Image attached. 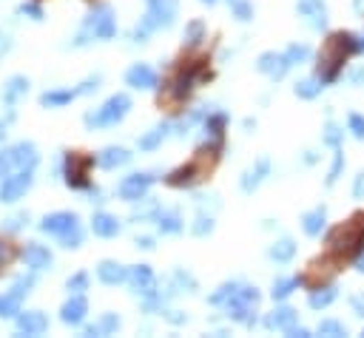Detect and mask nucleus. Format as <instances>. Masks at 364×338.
I'll use <instances>...</instances> for the list:
<instances>
[{
	"instance_id": "12",
	"label": "nucleus",
	"mask_w": 364,
	"mask_h": 338,
	"mask_svg": "<svg viewBox=\"0 0 364 338\" xmlns=\"http://www.w3.org/2000/svg\"><path fill=\"white\" fill-rule=\"evenodd\" d=\"M154 174H148V171H140V174H131V176H126L123 182H119V188H117V194H119V199H126V202H142L145 196H148V188L154 185Z\"/></svg>"
},
{
	"instance_id": "15",
	"label": "nucleus",
	"mask_w": 364,
	"mask_h": 338,
	"mask_svg": "<svg viewBox=\"0 0 364 338\" xmlns=\"http://www.w3.org/2000/svg\"><path fill=\"white\" fill-rule=\"evenodd\" d=\"M9 160H12V168H17V171H35L40 162V153H38L35 142H17L9 148Z\"/></svg>"
},
{
	"instance_id": "37",
	"label": "nucleus",
	"mask_w": 364,
	"mask_h": 338,
	"mask_svg": "<svg viewBox=\"0 0 364 338\" xmlns=\"http://www.w3.org/2000/svg\"><path fill=\"white\" fill-rule=\"evenodd\" d=\"M239 287H242L239 282H225V285H222V287H220L214 296H210L208 301H210V304H217V307H225V304H228V301L236 296V290H239Z\"/></svg>"
},
{
	"instance_id": "16",
	"label": "nucleus",
	"mask_w": 364,
	"mask_h": 338,
	"mask_svg": "<svg viewBox=\"0 0 364 338\" xmlns=\"http://www.w3.org/2000/svg\"><path fill=\"white\" fill-rule=\"evenodd\" d=\"M20 259L26 262V267L28 270H49L51 267V253H49V248H43V244H38V242H26L23 248H20Z\"/></svg>"
},
{
	"instance_id": "59",
	"label": "nucleus",
	"mask_w": 364,
	"mask_h": 338,
	"mask_svg": "<svg viewBox=\"0 0 364 338\" xmlns=\"http://www.w3.org/2000/svg\"><path fill=\"white\" fill-rule=\"evenodd\" d=\"M137 248H142V251H154V239H151V236H137Z\"/></svg>"
},
{
	"instance_id": "8",
	"label": "nucleus",
	"mask_w": 364,
	"mask_h": 338,
	"mask_svg": "<svg viewBox=\"0 0 364 338\" xmlns=\"http://www.w3.org/2000/svg\"><path fill=\"white\" fill-rule=\"evenodd\" d=\"M100 74H94V77H88V80H83L77 88H54V91H43L40 94V105L43 108H63V105H69L72 100H77V97H83V94H91V91H97L100 88Z\"/></svg>"
},
{
	"instance_id": "39",
	"label": "nucleus",
	"mask_w": 364,
	"mask_h": 338,
	"mask_svg": "<svg viewBox=\"0 0 364 338\" xmlns=\"http://www.w3.org/2000/svg\"><path fill=\"white\" fill-rule=\"evenodd\" d=\"M83 239H85L83 228H80V225H74L72 230H66L63 236H60V244H63V248H69V251H74V248H80V244H83Z\"/></svg>"
},
{
	"instance_id": "13",
	"label": "nucleus",
	"mask_w": 364,
	"mask_h": 338,
	"mask_svg": "<svg viewBox=\"0 0 364 338\" xmlns=\"http://www.w3.org/2000/svg\"><path fill=\"white\" fill-rule=\"evenodd\" d=\"M74 225H80L77 213L74 210H57V213H46L40 219V230L43 233H51V236H63L66 230H72Z\"/></svg>"
},
{
	"instance_id": "49",
	"label": "nucleus",
	"mask_w": 364,
	"mask_h": 338,
	"mask_svg": "<svg viewBox=\"0 0 364 338\" xmlns=\"http://www.w3.org/2000/svg\"><path fill=\"white\" fill-rule=\"evenodd\" d=\"M174 282H176L179 287H185L188 293H194V290H197V279H194L191 273L182 270V267H179V270H174Z\"/></svg>"
},
{
	"instance_id": "57",
	"label": "nucleus",
	"mask_w": 364,
	"mask_h": 338,
	"mask_svg": "<svg viewBox=\"0 0 364 338\" xmlns=\"http://www.w3.org/2000/svg\"><path fill=\"white\" fill-rule=\"evenodd\" d=\"M350 307H353V313H356V316L364 319V293H361V296H353V298H350Z\"/></svg>"
},
{
	"instance_id": "19",
	"label": "nucleus",
	"mask_w": 364,
	"mask_h": 338,
	"mask_svg": "<svg viewBox=\"0 0 364 338\" xmlns=\"http://www.w3.org/2000/svg\"><path fill=\"white\" fill-rule=\"evenodd\" d=\"M296 9H299L301 17H308V26L316 28V32L327 28V6L322 0H299Z\"/></svg>"
},
{
	"instance_id": "7",
	"label": "nucleus",
	"mask_w": 364,
	"mask_h": 338,
	"mask_svg": "<svg viewBox=\"0 0 364 338\" xmlns=\"http://www.w3.org/2000/svg\"><path fill=\"white\" fill-rule=\"evenodd\" d=\"M256 307H259V290L242 285V287L236 290V296L225 304V313H228V319H233V321H239V324L254 327V321H256Z\"/></svg>"
},
{
	"instance_id": "44",
	"label": "nucleus",
	"mask_w": 364,
	"mask_h": 338,
	"mask_svg": "<svg viewBox=\"0 0 364 338\" xmlns=\"http://www.w3.org/2000/svg\"><path fill=\"white\" fill-rule=\"evenodd\" d=\"M119 324H123V321H119L117 313H106V316L97 321V332H100V335H111V332L119 330Z\"/></svg>"
},
{
	"instance_id": "46",
	"label": "nucleus",
	"mask_w": 364,
	"mask_h": 338,
	"mask_svg": "<svg viewBox=\"0 0 364 338\" xmlns=\"http://www.w3.org/2000/svg\"><path fill=\"white\" fill-rule=\"evenodd\" d=\"M194 236H208L214 230V217H208V213H197V222H194Z\"/></svg>"
},
{
	"instance_id": "3",
	"label": "nucleus",
	"mask_w": 364,
	"mask_h": 338,
	"mask_svg": "<svg viewBox=\"0 0 364 338\" xmlns=\"http://www.w3.org/2000/svg\"><path fill=\"white\" fill-rule=\"evenodd\" d=\"M117 35V17H114V9L108 3H97L94 9H91L80 26V32L77 37L72 40L74 46H88V43H94V40H111Z\"/></svg>"
},
{
	"instance_id": "48",
	"label": "nucleus",
	"mask_w": 364,
	"mask_h": 338,
	"mask_svg": "<svg viewBox=\"0 0 364 338\" xmlns=\"http://www.w3.org/2000/svg\"><path fill=\"white\" fill-rule=\"evenodd\" d=\"M319 335H333V338H342L347 335V327L342 321H322L319 324Z\"/></svg>"
},
{
	"instance_id": "14",
	"label": "nucleus",
	"mask_w": 364,
	"mask_h": 338,
	"mask_svg": "<svg viewBox=\"0 0 364 338\" xmlns=\"http://www.w3.org/2000/svg\"><path fill=\"white\" fill-rule=\"evenodd\" d=\"M129 282L134 287L137 296L142 298H151V296H157V279H154V270H151L148 264H137L129 270Z\"/></svg>"
},
{
	"instance_id": "40",
	"label": "nucleus",
	"mask_w": 364,
	"mask_h": 338,
	"mask_svg": "<svg viewBox=\"0 0 364 338\" xmlns=\"http://www.w3.org/2000/svg\"><path fill=\"white\" fill-rule=\"evenodd\" d=\"M231 9H233V17H236L239 23L254 20V6L248 3V0H231Z\"/></svg>"
},
{
	"instance_id": "23",
	"label": "nucleus",
	"mask_w": 364,
	"mask_h": 338,
	"mask_svg": "<svg viewBox=\"0 0 364 338\" xmlns=\"http://www.w3.org/2000/svg\"><path fill=\"white\" fill-rule=\"evenodd\" d=\"M119 228H123L119 219L111 217V213H106V210L94 213V219H91V230H94V236H100V239H114L119 233Z\"/></svg>"
},
{
	"instance_id": "52",
	"label": "nucleus",
	"mask_w": 364,
	"mask_h": 338,
	"mask_svg": "<svg viewBox=\"0 0 364 338\" xmlns=\"http://www.w3.org/2000/svg\"><path fill=\"white\" fill-rule=\"evenodd\" d=\"M347 126H350V134L356 140H364V117L361 114H350L347 117Z\"/></svg>"
},
{
	"instance_id": "35",
	"label": "nucleus",
	"mask_w": 364,
	"mask_h": 338,
	"mask_svg": "<svg viewBox=\"0 0 364 338\" xmlns=\"http://www.w3.org/2000/svg\"><path fill=\"white\" fill-rule=\"evenodd\" d=\"M322 88H324V83L319 80V77H308V80H301V83H296V97L299 100H313V97H319L322 94Z\"/></svg>"
},
{
	"instance_id": "41",
	"label": "nucleus",
	"mask_w": 364,
	"mask_h": 338,
	"mask_svg": "<svg viewBox=\"0 0 364 338\" xmlns=\"http://www.w3.org/2000/svg\"><path fill=\"white\" fill-rule=\"evenodd\" d=\"M285 54H288V60H290L293 66H301V63H305V60L311 57V46H305V43H293Z\"/></svg>"
},
{
	"instance_id": "27",
	"label": "nucleus",
	"mask_w": 364,
	"mask_h": 338,
	"mask_svg": "<svg viewBox=\"0 0 364 338\" xmlns=\"http://www.w3.org/2000/svg\"><path fill=\"white\" fill-rule=\"evenodd\" d=\"M26 91H28V80L23 77V74H15V77H9L6 80V85H3V94H0V97H3V105L6 108H12L23 94H26Z\"/></svg>"
},
{
	"instance_id": "30",
	"label": "nucleus",
	"mask_w": 364,
	"mask_h": 338,
	"mask_svg": "<svg viewBox=\"0 0 364 338\" xmlns=\"http://www.w3.org/2000/svg\"><path fill=\"white\" fill-rule=\"evenodd\" d=\"M336 296H339V290L333 287V285H319V287H313V293L308 296V304L313 307V310H324V307H330L333 301H336Z\"/></svg>"
},
{
	"instance_id": "26",
	"label": "nucleus",
	"mask_w": 364,
	"mask_h": 338,
	"mask_svg": "<svg viewBox=\"0 0 364 338\" xmlns=\"http://www.w3.org/2000/svg\"><path fill=\"white\" fill-rule=\"evenodd\" d=\"M324 225H327V208L324 205L308 210L305 217H301V230H305L308 236H319L324 230Z\"/></svg>"
},
{
	"instance_id": "9",
	"label": "nucleus",
	"mask_w": 364,
	"mask_h": 338,
	"mask_svg": "<svg viewBox=\"0 0 364 338\" xmlns=\"http://www.w3.org/2000/svg\"><path fill=\"white\" fill-rule=\"evenodd\" d=\"M91 165H94L91 157H83V153H77V151H69L66 153V171H63L66 185L74 188V191H91L97 196V188H91V182H88V168Z\"/></svg>"
},
{
	"instance_id": "50",
	"label": "nucleus",
	"mask_w": 364,
	"mask_h": 338,
	"mask_svg": "<svg viewBox=\"0 0 364 338\" xmlns=\"http://www.w3.org/2000/svg\"><path fill=\"white\" fill-rule=\"evenodd\" d=\"M26 222H28V213H26V210H23V213H15V217H9V219H6L3 230H6V233H17Z\"/></svg>"
},
{
	"instance_id": "10",
	"label": "nucleus",
	"mask_w": 364,
	"mask_h": 338,
	"mask_svg": "<svg viewBox=\"0 0 364 338\" xmlns=\"http://www.w3.org/2000/svg\"><path fill=\"white\" fill-rule=\"evenodd\" d=\"M199 80H210V71L205 69V66H188V69H179L176 71V77L168 83L171 88V100H176V103H182V100H188L191 97V91L197 88V83Z\"/></svg>"
},
{
	"instance_id": "22",
	"label": "nucleus",
	"mask_w": 364,
	"mask_h": 338,
	"mask_svg": "<svg viewBox=\"0 0 364 338\" xmlns=\"http://www.w3.org/2000/svg\"><path fill=\"white\" fill-rule=\"evenodd\" d=\"M97 279H100L103 285H123V282H129V270L119 264V262L106 259V262L97 264Z\"/></svg>"
},
{
	"instance_id": "18",
	"label": "nucleus",
	"mask_w": 364,
	"mask_h": 338,
	"mask_svg": "<svg viewBox=\"0 0 364 338\" xmlns=\"http://www.w3.org/2000/svg\"><path fill=\"white\" fill-rule=\"evenodd\" d=\"M126 85L151 91V88H157V85H160V77H157V71L151 69L148 63H134V66L126 71Z\"/></svg>"
},
{
	"instance_id": "33",
	"label": "nucleus",
	"mask_w": 364,
	"mask_h": 338,
	"mask_svg": "<svg viewBox=\"0 0 364 338\" xmlns=\"http://www.w3.org/2000/svg\"><path fill=\"white\" fill-rule=\"evenodd\" d=\"M299 285H305V276H293V279H276V282H273V290H270L273 301H285Z\"/></svg>"
},
{
	"instance_id": "55",
	"label": "nucleus",
	"mask_w": 364,
	"mask_h": 338,
	"mask_svg": "<svg viewBox=\"0 0 364 338\" xmlns=\"http://www.w3.org/2000/svg\"><path fill=\"white\" fill-rule=\"evenodd\" d=\"M12 119H15V111H12V108H9L6 117H0V140L6 137V131H9V126H12Z\"/></svg>"
},
{
	"instance_id": "45",
	"label": "nucleus",
	"mask_w": 364,
	"mask_h": 338,
	"mask_svg": "<svg viewBox=\"0 0 364 338\" xmlns=\"http://www.w3.org/2000/svg\"><path fill=\"white\" fill-rule=\"evenodd\" d=\"M342 137H345V131L336 126V122H327L322 142H324V145H330V148H339V145H342Z\"/></svg>"
},
{
	"instance_id": "32",
	"label": "nucleus",
	"mask_w": 364,
	"mask_h": 338,
	"mask_svg": "<svg viewBox=\"0 0 364 338\" xmlns=\"http://www.w3.org/2000/svg\"><path fill=\"white\" fill-rule=\"evenodd\" d=\"M157 228H160V233L174 236V233H179L185 225H182L179 210H160V213H157Z\"/></svg>"
},
{
	"instance_id": "62",
	"label": "nucleus",
	"mask_w": 364,
	"mask_h": 338,
	"mask_svg": "<svg viewBox=\"0 0 364 338\" xmlns=\"http://www.w3.org/2000/svg\"><path fill=\"white\" fill-rule=\"evenodd\" d=\"M356 270H358V273H364V253L356 259Z\"/></svg>"
},
{
	"instance_id": "31",
	"label": "nucleus",
	"mask_w": 364,
	"mask_h": 338,
	"mask_svg": "<svg viewBox=\"0 0 364 338\" xmlns=\"http://www.w3.org/2000/svg\"><path fill=\"white\" fill-rule=\"evenodd\" d=\"M168 131H171L168 122H160V126H154L148 134H142V137L137 140L140 151H154V148H160V145H163V140L168 137Z\"/></svg>"
},
{
	"instance_id": "25",
	"label": "nucleus",
	"mask_w": 364,
	"mask_h": 338,
	"mask_svg": "<svg viewBox=\"0 0 364 338\" xmlns=\"http://www.w3.org/2000/svg\"><path fill=\"white\" fill-rule=\"evenodd\" d=\"M296 310H293V307H276V310H273V313H267L265 316V327L267 330H282V332H288L293 324H296Z\"/></svg>"
},
{
	"instance_id": "11",
	"label": "nucleus",
	"mask_w": 364,
	"mask_h": 338,
	"mask_svg": "<svg viewBox=\"0 0 364 338\" xmlns=\"http://www.w3.org/2000/svg\"><path fill=\"white\" fill-rule=\"evenodd\" d=\"M35 185V174L32 171H15L6 174L0 182V202H17L26 196V191Z\"/></svg>"
},
{
	"instance_id": "53",
	"label": "nucleus",
	"mask_w": 364,
	"mask_h": 338,
	"mask_svg": "<svg viewBox=\"0 0 364 338\" xmlns=\"http://www.w3.org/2000/svg\"><path fill=\"white\" fill-rule=\"evenodd\" d=\"M15 259V251H12V244H6L3 239H0V267L3 264H9Z\"/></svg>"
},
{
	"instance_id": "29",
	"label": "nucleus",
	"mask_w": 364,
	"mask_h": 338,
	"mask_svg": "<svg viewBox=\"0 0 364 338\" xmlns=\"http://www.w3.org/2000/svg\"><path fill=\"white\" fill-rule=\"evenodd\" d=\"M267 256L273 259V262H279V264H288L293 256H296V244H293V239H288V236H282V239H276L267 248Z\"/></svg>"
},
{
	"instance_id": "6",
	"label": "nucleus",
	"mask_w": 364,
	"mask_h": 338,
	"mask_svg": "<svg viewBox=\"0 0 364 338\" xmlns=\"http://www.w3.org/2000/svg\"><path fill=\"white\" fill-rule=\"evenodd\" d=\"M129 111H131V97L129 94H114L100 108L88 111L83 117V122H85V128H111V126H117V122H123Z\"/></svg>"
},
{
	"instance_id": "51",
	"label": "nucleus",
	"mask_w": 364,
	"mask_h": 338,
	"mask_svg": "<svg viewBox=\"0 0 364 338\" xmlns=\"http://www.w3.org/2000/svg\"><path fill=\"white\" fill-rule=\"evenodd\" d=\"M17 15H23V17H32V20H43V9H40V3H35V0H28V3H23V6L17 9Z\"/></svg>"
},
{
	"instance_id": "36",
	"label": "nucleus",
	"mask_w": 364,
	"mask_h": 338,
	"mask_svg": "<svg viewBox=\"0 0 364 338\" xmlns=\"http://www.w3.org/2000/svg\"><path fill=\"white\" fill-rule=\"evenodd\" d=\"M202 40H205V23H202V20H191V23L185 26L182 43H185V49H197V46H202Z\"/></svg>"
},
{
	"instance_id": "5",
	"label": "nucleus",
	"mask_w": 364,
	"mask_h": 338,
	"mask_svg": "<svg viewBox=\"0 0 364 338\" xmlns=\"http://www.w3.org/2000/svg\"><path fill=\"white\" fill-rule=\"evenodd\" d=\"M176 9H179L176 0H148L145 17L137 23V28H134V35H131V37H134L137 43H145V40L151 37V32H157V28H168V26H174Z\"/></svg>"
},
{
	"instance_id": "47",
	"label": "nucleus",
	"mask_w": 364,
	"mask_h": 338,
	"mask_svg": "<svg viewBox=\"0 0 364 338\" xmlns=\"http://www.w3.org/2000/svg\"><path fill=\"white\" fill-rule=\"evenodd\" d=\"M66 290H69V293H83V290H88V273H85V270L74 273L72 279L66 282Z\"/></svg>"
},
{
	"instance_id": "42",
	"label": "nucleus",
	"mask_w": 364,
	"mask_h": 338,
	"mask_svg": "<svg viewBox=\"0 0 364 338\" xmlns=\"http://www.w3.org/2000/svg\"><path fill=\"white\" fill-rule=\"evenodd\" d=\"M276 63H279V54H276V51H265V54H259V60H256V69H259L262 74H273V71H276Z\"/></svg>"
},
{
	"instance_id": "24",
	"label": "nucleus",
	"mask_w": 364,
	"mask_h": 338,
	"mask_svg": "<svg viewBox=\"0 0 364 338\" xmlns=\"http://www.w3.org/2000/svg\"><path fill=\"white\" fill-rule=\"evenodd\" d=\"M267 174H270V160L262 157V160L256 162V168H251V171L242 174V182H239L242 191H245V194H254V191L262 185V179H265Z\"/></svg>"
},
{
	"instance_id": "56",
	"label": "nucleus",
	"mask_w": 364,
	"mask_h": 338,
	"mask_svg": "<svg viewBox=\"0 0 364 338\" xmlns=\"http://www.w3.org/2000/svg\"><path fill=\"white\" fill-rule=\"evenodd\" d=\"M353 196L356 199H364V171L356 176V182H353Z\"/></svg>"
},
{
	"instance_id": "4",
	"label": "nucleus",
	"mask_w": 364,
	"mask_h": 338,
	"mask_svg": "<svg viewBox=\"0 0 364 338\" xmlns=\"http://www.w3.org/2000/svg\"><path fill=\"white\" fill-rule=\"evenodd\" d=\"M327 248L333 256H342V259H347L364 248V210L327 233Z\"/></svg>"
},
{
	"instance_id": "21",
	"label": "nucleus",
	"mask_w": 364,
	"mask_h": 338,
	"mask_svg": "<svg viewBox=\"0 0 364 338\" xmlns=\"http://www.w3.org/2000/svg\"><path fill=\"white\" fill-rule=\"evenodd\" d=\"M131 162V151L126 148H119V145H108L100 151V157H97V165L106 168V171H114V168H123Z\"/></svg>"
},
{
	"instance_id": "38",
	"label": "nucleus",
	"mask_w": 364,
	"mask_h": 338,
	"mask_svg": "<svg viewBox=\"0 0 364 338\" xmlns=\"http://www.w3.org/2000/svg\"><path fill=\"white\" fill-rule=\"evenodd\" d=\"M342 171H345V153H342V145H339V148H336V157H333V165H330V171H327L324 185H327V188L336 185L339 176H342Z\"/></svg>"
},
{
	"instance_id": "61",
	"label": "nucleus",
	"mask_w": 364,
	"mask_h": 338,
	"mask_svg": "<svg viewBox=\"0 0 364 338\" xmlns=\"http://www.w3.org/2000/svg\"><path fill=\"white\" fill-rule=\"evenodd\" d=\"M9 49H12V40H9V35H3V32H0V57H3Z\"/></svg>"
},
{
	"instance_id": "2",
	"label": "nucleus",
	"mask_w": 364,
	"mask_h": 338,
	"mask_svg": "<svg viewBox=\"0 0 364 338\" xmlns=\"http://www.w3.org/2000/svg\"><path fill=\"white\" fill-rule=\"evenodd\" d=\"M220 151H222V142H220V140H208L205 145L197 148L194 160H191L188 165H182V168L171 171V174L165 176V182H168L171 188H191L194 182H199L202 176H208V171L217 165Z\"/></svg>"
},
{
	"instance_id": "28",
	"label": "nucleus",
	"mask_w": 364,
	"mask_h": 338,
	"mask_svg": "<svg viewBox=\"0 0 364 338\" xmlns=\"http://www.w3.org/2000/svg\"><path fill=\"white\" fill-rule=\"evenodd\" d=\"M225 128H228V114H222V111H214V114H205V126H202V131H205V137L208 140H225Z\"/></svg>"
},
{
	"instance_id": "60",
	"label": "nucleus",
	"mask_w": 364,
	"mask_h": 338,
	"mask_svg": "<svg viewBox=\"0 0 364 338\" xmlns=\"http://www.w3.org/2000/svg\"><path fill=\"white\" fill-rule=\"evenodd\" d=\"M350 83L353 85H364V66H358L356 71H350Z\"/></svg>"
},
{
	"instance_id": "20",
	"label": "nucleus",
	"mask_w": 364,
	"mask_h": 338,
	"mask_svg": "<svg viewBox=\"0 0 364 338\" xmlns=\"http://www.w3.org/2000/svg\"><path fill=\"white\" fill-rule=\"evenodd\" d=\"M85 313H88V301L83 298V293H74L63 307H60V321L69 324V327H77L85 321Z\"/></svg>"
},
{
	"instance_id": "43",
	"label": "nucleus",
	"mask_w": 364,
	"mask_h": 338,
	"mask_svg": "<svg viewBox=\"0 0 364 338\" xmlns=\"http://www.w3.org/2000/svg\"><path fill=\"white\" fill-rule=\"evenodd\" d=\"M32 287H35V276H32V273H28V276L23 273V276H17V279L12 282V287H9V290H15L17 296H23V298H26L28 293H32Z\"/></svg>"
},
{
	"instance_id": "54",
	"label": "nucleus",
	"mask_w": 364,
	"mask_h": 338,
	"mask_svg": "<svg viewBox=\"0 0 364 338\" xmlns=\"http://www.w3.org/2000/svg\"><path fill=\"white\" fill-rule=\"evenodd\" d=\"M12 168V160H9V151H0V179H3Z\"/></svg>"
},
{
	"instance_id": "63",
	"label": "nucleus",
	"mask_w": 364,
	"mask_h": 338,
	"mask_svg": "<svg viewBox=\"0 0 364 338\" xmlns=\"http://www.w3.org/2000/svg\"><path fill=\"white\" fill-rule=\"evenodd\" d=\"M202 3H208V6H210V3H217V0H202Z\"/></svg>"
},
{
	"instance_id": "34",
	"label": "nucleus",
	"mask_w": 364,
	"mask_h": 338,
	"mask_svg": "<svg viewBox=\"0 0 364 338\" xmlns=\"http://www.w3.org/2000/svg\"><path fill=\"white\" fill-rule=\"evenodd\" d=\"M20 304H23V296H17L15 290L0 296V319H17L20 316Z\"/></svg>"
},
{
	"instance_id": "58",
	"label": "nucleus",
	"mask_w": 364,
	"mask_h": 338,
	"mask_svg": "<svg viewBox=\"0 0 364 338\" xmlns=\"http://www.w3.org/2000/svg\"><path fill=\"white\" fill-rule=\"evenodd\" d=\"M288 335H293V338H308L311 330H308V327H301V324H293V327L288 330Z\"/></svg>"
},
{
	"instance_id": "1",
	"label": "nucleus",
	"mask_w": 364,
	"mask_h": 338,
	"mask_svg": "<svg viewBox=\"0 0 364 338\" xmlns=\"http://www.w3.org/2000/svg\"><path fill=\"white\" fill-rule=\"evenodd\" d=\"M356 54V35L350 32H336V35H330L327 43L322 46L319 51V80L327 85L333 80H339L342 69H345V60Z\"/></svg>"
},
{
	"instance_id": "17",
	"label": "nucleus",
	"mask_w": 364,
	"mask_h": 338,
	"mask_svg": "<svg viewBox=\"0 0 364 338\" xmlns=\"http://www.w3.org/2000/svg\"><path fill=\"white\" fill-rule=\"evenodd\" d=\"M15 330H17V335H43L46 330H49V319H46V313H40V310H20V316H17V321H15Z\"/></svg>"
}]
</instances>
